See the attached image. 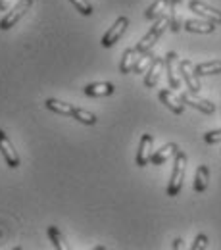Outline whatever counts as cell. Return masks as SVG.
Listing matches in <instances>:
<instances>
[{
  "label": "cell",
  "mask_w": 221,
  "mask_h": 250,
  "mask_svg": "<svg viewBox=\"0 0 221 250\" xmlns=\"http://www.w3.org/2000/svg\"><path fill=\"white\" fill-rule=\"evenodd\" d=\"M0 152H2V156H4V160H6L8 167H12V169L20 167V154L16 152L14 145L10 143V139L6 137L4 131H0Z\"/></svg>",
  "instance_id": "obj_10"
},
{
  "label": "cell",
  "mask_w": 221,
  "mask_h": 250,
  "mask_svg": "<svg viewBox=\"0 0 221 250\" xmlns=\"http://www.w3.org/2000/svg\"><path fill=\"white\" fill-rule=\"evenodd\" d=\"M154 58H156V56H154L152 52H144V54H141V56H139V60H137V65H135V69H133V71H135V73H144V71H146V69L152 65Z\"/></svg>",
  "instance_id": "obj_23"
},
{
  "label": "cell",
  "mask_w": 221,
  "mask_h": 250,
  "mask_svg": "<svg viewBox=\"0 0 221 250\" xmlns=\"http://www.w3.org/2000/svg\"><path fill=\"white\" fill-rule=\"evenodd\" d=\"M189 8H190V12L198 14L202 20H208V21H212V23H216V25H221V12L220 10H216V8H212V6H208V4H204V2H200V0H190Z\"/></svg>",
  "instance_id": "obj_6"
},
{
  "label": "cell",
  "mask_w": 221,
  "mask_h": 250,
  "mask_svg": "<svg viewBox=\"0 0 221 250\" xmlns=\"http://www.w3.org/2000/svg\"><path fill=\"white\" fill-rule=\"evenodd\" d=\"M185 245H183V239H175L173 241V249H183Z\"/></svg>",
  "instance_id": "obj_29"
},
{
  "label": "cell",
  "mask_w": 221,
  "mask_h": 250,
  "mask_svg": "<svg viewBox=\"0 0 221 250\" xmlns=\"http://www.w3.org/2000/svg\"><path fill=\"white\" fill-rule=\"evenodd\" d=\"M48 237H50V241H52V245H54V249L56 250L67 249L65 239H63V235L60 233V229H58L56 225H50V227H48Z\"/></svg>",
  "instance_id": "obj_22"
},
{
  "label": "cell",
  "mask_w": 221,
  "mask_h": 250,
  "mask_svg": "<svg viewBox=\"0 0 221 250\" xmlns=\"http://www.w3.org/2000/svg\"><path fill=\"white\" fill-rule=\"evenodd\" d=\"M165 71H167V83L171 89H179L181 87V79H179V58L175 52H167L165 56Z\"/></svg>",
  "instance_id": "obj_8"
},
{
  "label": "cell",
  "mask_w": 221,
  "mask_h": 250,
  "mask_svg": "<svg viewBox=\"0 0 221 250\" xmlns=\"http://www.w3.org/2000/svg\"><path fill=\"white\" fill-rule=\"evenodd\" d=\"M185 169H187V154L183 150H177L171 177H169V185H167V196H177L181 192L183 181H185Z\"/></svg>",
  "instance_id": "obj_1"
},
{
  "label": "cell",
  "mask_w": 221,
  "mask_h": 250,
  "mask_svg": "<svg viewBox=\"0 0 221 250\" xmlns=\"http://www.w3.org/2000/svg\"><path fill=\"white\" fill-rule=\"evenodd\" d=\"M127 27H129V20H127L125 16L118 18V20H116V23H114L108 31L104 33V37H102V46H104V48L114 46V44L123 37V33L127 31Z\"/></svg>",
  "instance_id": "obj_4"
},
{
  "label": "cell",
  "mask_w": 221,
  "mask_h": 250,
  "mask_svg": "<svg viewBox=\"0 0 221 250\" xmlns=\"http://www.w3.org/2000/svg\"><path fill=\"white\" fill-rule=\"evenodd\" d=\"M69 2H71L83 16H93V12H95V10H93V4H91L89 0H69Z\"/></svg>",
  "instance_id": "obj_25"
},
{
  "label": "cell",
  "mask_w": 221,
  "mask_h": 250,
  "mask_svg": "<svg viewBox=\"0 0 221 250\" xmlns=\"http://www.w3.org/2000/svg\"><path fill=\"white\" fill-rule=\"evenodd\" d=\"M167 8H169V0H154V2L148 6V10L144 12V18L156 21L160 16H163V14L167 12Z\"/></svg>",
  "instance_id": "obj_19"
},
{
  "label": "cell",
  "mask_w": 221,
  "mask_h": 250,
  "mask_svg": "<svg viewBox=\"0 0 221 250\" xmlns=\"http://www.w3.org/2000/svg\"><path fill=\"white\" fill-rule=\"evenodd\" d=\"M44 106L50 110V112H56V114H60V116H73V106L71 104H67V102H63V100H58V98H48V100H44Z\"/></svg>",
  "instance_id": "obj_17"
},
{
  "label": "cell",
  "mask_w": 221,
  "mask_h": 250,
  "mask_svg": "<svg viewBox=\"0 0 221 250\" xmlns=\"http://www.w3.org/2000/svg\"><path fill=\"white\" fill-rule=\"evenodd\" d=\"M165 67V60L161 58H154L152 65L146 69V75H144V85L146 87H156V83L160 81V75H161V69Z\"/></svg>",
  "instance_id": "obj_12"
},
{
  "label": "cell",
  "mask_w": 221,
  "mask_h": 250,
  "mask_svg": "<svg viewBox=\"0 0 221 250\" xmlns=\"http://www.w3.org/2000/svg\"><path fill=\"white\" fill-rule=\"evenodd\" d=\"M204 141L208 145H216V143H221V129H216V131H210L204 135Z\"/></svg>",
  "instance_id": "obj_26"
},
{
  "label": "cell",
  "mask_w": 221,
  "mask_h": 250,
  "mask_svg": "<svg viewBox=\"0 0 221 250\" xmlns=\"http://www.w3.org/2000/svg\"><path fill=\"white\" fill-rule=\"evenodd\" d=\"M183 27L189 33H214L216 31V23L208 21V20H187L183 23Z\"/></svg>",
  "instance_id": "obj_14"
},
{
  "label": "cell",
  "mask_w": 221,
  "mask_h": 250,
  "mask_svg": "<svg viewBox=\"0 0 221 250\" xmlns=\"http://www.w3.org/2000/svg\"><path fill=\"white\" fill-rule=\"evenodd\" d=\"M71 118H75L77 122H81V124H85V125H95L96 124L95 114H93V112H89V110H83V108H75Z\"/></svg>",
  "instance_id": "obj_24"
},
{
  "label": "cell",
  "mask_w": 221,
  "mask_h": 250,
  "mask_svg": "<svg viewBox=\"0 0 221 250\" xmlns=\"http://www.w3.org/2000/svg\"><path fill=\"white\" fill-rule=\"evenodd\" d=\"M208 179H210V169L208 166H198L196 175H194V190L196 192H204L208 187Z\"/></svg>",
  "instance_id": "obj_20"
},
{
  "label": "cell",
  "mask_w": 221,
  "mask_h": 250,
  "mask_svg": "<svg viewBox=\"0 0 221 250\" xmlns=\"http://www.w3.org/2000/svg\"><path fill=\"white\" fill-rule=\"evenodd\" d=\"M177 150H179V146L175 145V143H167V145H163L160 150H156L152 158H150V162L154 164V166H160V164H163V162H167L169 158H175L177 154Z\"/></svg>",
  "instance_id": "obj_13"
},
{
  "label": "cell",
  "mask_w": 221,
  "mask_h": 250,
  "mask_svg": "<svg viewBox=\"0 0 221 250\" xmlns=\"http://www.w3.org/2000/svg\"><path fill=\"white\" fill-rule=\"evenodd\" d=\"M160 100L173 112V114H177V116H181L183 112H185V102L181 100V96H177V94H173L169 89H163V91H160Z\"/></svg>",
  "instance_id": "obj_11"
},
{
  "label": "cell",
  "mask_w": 221,
  "mask_h": 250,
  "mask_svg": "<svg viewBox=\"0 0 221 250\" xmlns=\"http://www.w3.org/2000/svg\"><path fill=\"white\" fill-rule=\"evenodd\" d=\"M139 52H137V48H127L125 52H123V56H121V63H120V71L125 75V73H131L133 69H135V65H137V60H139Z\"/></svg>",
  "instance_id": "obj_16"
},
{
  "label": "cell",
  "mask_w": 221,
  "mask_h": 250,
  "mask_svg": "<svg viewBox=\"0 0 221 250\" xmlns=\"http://www.w3.org/2000/svg\"><path fill=\"white\" fill-rule=\"evenodd\" d=\"M179 4L181 0H169V8H167V16H169V27L171 31L177 33L181 29V14H179Z\"/></svg>",
  "instance_id": "obj_18"
},
{
  "label": "cell",
  "mask_w": 221,
  "mask_h": 250,
  "mask_svg": "<svg viewBox=\"0 0 221 250\" xmlns=\"http://www.w3.org/2000/svg\"><path fill=\"white\" fill-rule=\"evenodd\" d=\"M152 145H154V137L148 135V133H144V135L141 137L139 150H137V166H139V167L148 166L150 158H152V154H154V152H152Z\"/></svg>",
  "instance_id": "obj_9"
},
{
  "label": "cell",
  "mask_w": 221,
  "mask_h": 250,
  "mask_svg": "<svg viewBox=\"0 0 221 250\" xmlns=\"http://www.w3.org/2000/svg\"><path fill=\"white\" fill-rule=\"evenodd\" d=\"M33 6V0H18V4L0 20V31H8V29H12L27 12H29V8Z\"/></svg>",
  "instance_id": "obj_3"
},
{
  "label": "cell",
  "mask_w": 221,
  "mask_h": 250,
  "mask_svg": "<svg viewBox=\"0 0 221 250\" xmlns=\"http://www.w3.org/2000/svg\"><path fill=\"white\" fill-rule=\"evenodd\" d=\"M10 4H12V0H0V12H6L10 8Z\"/></svg>",
  "instance_id": "obj_28"
},
{
  "label": "cell",
  "mask_w": 221,
  "mask_h": 250,
  "mask_svg": "<svg viewBox=\"0 0 221 250\" xmlns=\"http://www.w3.org/2000/svg\"><path fill=\"white\" fill-rule=\"evenodd\" d=\"M194 69H196L198 75H216V73H221V60L198 63Z\"/></svg>",
  "instance_id": "obj_21"
},
{
  "label": "cell",
  "mask_w": 221,
  "mask_h": 250,
  "mask_svg": "<svg viewBox=\"0 0 221 250\" xmlns=\"http://www.w3.org/2000/svg\"><path fill=\"white\" fill-rule=\"evenodd\" d=\"M208 247V237L206 235H196V239H194V245H192V250H200V249H206Z\"/></svg>",
  "instance_id": "obj_27"
},
{
  "label": "cell",
  "mask_w": 221,
  "mask_h": 250,
  "mask_svg": "<svg viewBox=\"0 0 221 250\" xmlns=\"http://www.w3.org/2000/svg\"><path fill=\"white\" fill-rule=\"evenodd\" d=\"M116 91V87L112 85V83H106V81H100V83H89L87 87H85V94L87 96H110V94H114Z\"/></svg>",
  "instance_id": "obj_15"
},
{
  "label": "cell",
  "mask_w": 221,
  "mask_h": 250,
  "mask_svg": "<svg viewBox=\"0 0 221 250\" xmlns=\"http://www.w3.org/2000/svg\"><path fill=\"white\" fill-rule=\"evenodd\" d=\"M181 100H183L185 104H189L190 108L202 112V114H214V112H216V104H212V102L206 100V98H200L196 93L187 91V93L181 94Z\"/></svg>",
  "instance_id": "obj_7"
},
{
  "label": "cell",
  "mask_w": 221,
  "mask_h": 250,
  "mask_svg": "<svg viewBox=\"0 0 221 250\" xmlns=\"http://www.w3.org/2000/svg\"><path fill=\"white\" fill-rule=\"evenodd\" d=\"M179 71H181V77H183V81L187 83V89H189L190 93H200V89H202V85H200V75L196 73V69H194V65L190 60H183V62H179Z\"/></svg>",
  "instance_id": "obj_5"
},
{
  "label": "cell",
  "mask_w": 221,
  "mask_h": 250,
  "mask_svg": "<svg viewBox=\"0 0 221 250\" xmlns=\"http://www.w3.org/2000/svg\"><path fill=\"white\" fill-rule=\"evenodd\" d=\"M167 27H169V16H167V14H163V16H160L158 20H156V23L150 27V31L146 33V35L139 41V44L135 46V48H137V52H139V54L150 52V50H152V46L158 42V39L161 37V33L165 31Z\"/></svg>",
  "instance_id": "obj_2"
}]
</instances>
